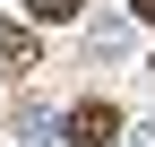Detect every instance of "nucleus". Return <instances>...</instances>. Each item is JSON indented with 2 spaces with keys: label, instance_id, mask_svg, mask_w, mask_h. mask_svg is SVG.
I'll return each instance as SVG.
<instances>
[{
  "label": "nucleus",
  "instance_id": "nucleus-1",
  "mask_svg": "<svg viewBox=\"0 0 155 147\" xmlns=\"http://www.w3.org/2000/svg\"><path fill=\"white\" fill-rule=\"evenodd\" d=\"M69 138H78V147H121V104H112V95L69 104Z\"/></svg>",
  "mask_w": 155,
  "mask_h": 147
},
{
  "label": "nucleus",
  "instance_id": "nucleus-4",
  "mask_svg": "<svg viewBox=\"0 0 155 147\" xmlns=\"http://www.w3.org/2000/svg\"><path fill=\"white\" fill-rule=\"evenodd\" d=\"M129 9H138V17H155V0H129Z\"/></svg>",
  "mask_w": 155,
  "mask_h": 147
},
{
  "label": "nucleus",
  "instance_id": "nucleus-5",
  "mask_svg": "<svg viewBox=\"0 0 155 147\" xmlns=\"http://www.w3.org/2000/svg\"><path fill=\"white\" fill-rule=\"evenodd\" d=\"M129 147H155V130H138V138H129Z\"/></svg>",
  "mask_w": 155,
  "mask_h": 147
},
{
  "label": "nucleus",
  "instance_id": "nucleus-3",
  "mask_svg": "<svg viewBox=\"0 0 155 147\" xmlns=\"http://www.w3.org/2000/svg\"><path fill=\"white\" fill-rule=\"evenodd\" d=\"M26 17H35V26H78L86 0H26Z\"/></svg>",
  "mask_w": 155,
  "mask_h": 147
},
{
  "label": "nucleus",
  "instance_id": "nucleus-2",
  "mask_svg": "<svg viewBox=\"0 0 155 147\" xmlns=\"http://www.w3.org/2000/svg\"><path fill=\"white\" fill-rule=\"evenodd\" d=\"M0 61H9V69H35V61H43V43H35L26 26H0Z\"/></svg>",
  "mask_w": 155,
  "mask_h": 147
}]
</instances>
